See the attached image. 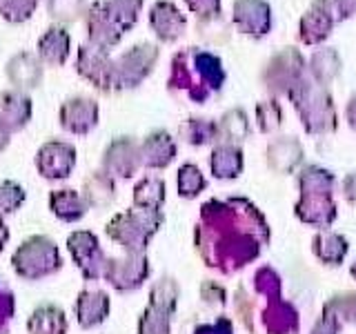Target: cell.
<instances>
[{
	"mask_svg": "<svg viewBox=\"0 0 356 334\" xmlns=\"http://www.w3.org/2000/svg\"><path fill=\"white\" fill-rule=\"evenodd\" d=\"M267 241V225L250 200H207L200 207L194 245L205 265L222 274H234L254 261Z\"/></svg>",
	"mask_w": 356,
	"mask_h": 334,
	"instance_id": "obj_1",
	"label": "cell"
},
{
	"mask_svg": "<svg viewBox=\"0 0 356 334\" xmlns=\"http://www.w3.org/2000/svg\"><path fill=\"white\" fill-rule=\"evenodd\" d=\"M225 81V67L216 54L200 47H187L174 54L167 89L176 94H185L192 103L203 105L220 92Z\"/></svg>",
	"mask_w": 356,
	"mask_h": 334,
	"instance_id": "obj_2",
	"label": "cell"
},
{
	"mask_svg": "<svg viewBox=\"0 0 356 334\" xmlns=\"http://www.w3.org/2000/svg\"><path fill=\"white\" fill-rule=\"evenodd\" d=\"M287 98L292 100L300 122L309 134H330L337 129L339 116L327 87H323L312 81L309 76H305L289 89Z\"/></svg>",
	"mask_w": 356,
	"mask_h": 334,
	"instance_id": "obj_3",
	"label": "cell"
},
{
	"mask_svg": "<svg viewBox=\"0 0 356 334\" xmlns=\"http://www.w3.org/2000/svg\"><path fill=\"white\" fill-rule=\"evenodd\" d=\"M163 209L131 207L118 212L105 225V234L114 243H118L125 254H145L149 248V241L163 228Z\"/></svg>",
	"mask_w": 356,
	"mask_h": 334,
	"instance_id": "obj_4",
	"label": "cell"
},
{
	"mask_svg": "<svg viewBox=\"0 0 356 334\" xmlns=\"http://www.w3.org/2000/svg\"><path fill=\"white\" fill-rule=\"evenodd\" d=\"M11 267L25 281H40L63 270V256L54 239L44 234H33L11 254Z\"/></svg>",
	"mask_w": 356,
	"mask_h": 334,
	"instance_id": "obj_5",
	"label": "cell"
},
{
	"mask_svg": "<svg viewBox=\"0 0 356 334\" xmlns=\"http://www.w3.org/2000/svg\"><path fill=\"white\" fill-rule=\"evenodd\" d=\"M159 58L161 49L152 42L134 45L127 51H122L118 58H111V89L125 92V89L138 87L152 76Z\"/></svg>",
	"mask_w": 356,
	"mask_h": 334,
	"instance_id": "obj_6",
	"label": "cell"
},
{
	"mask_svg": "<svg viewBox=\"0 0 356 334\" xmlns=\"http://www.w3.org/2000/svg\"><path fill=\"white\" fill-rule=\"evenodd\" d=\"M178 296H181V287L176 278H159L149 292V303L138 319V334H172V317L178 305Z\"/></svg>",
	"mask_w": 356,
	"mask_h": 334,
	"instance_id": "obj_7",
	"label": "cell"
},
{
	"mask_svg": "<svg viewBox=\"0 0 356 334\" xmlns=\"http://www.w3.org/2000/svg\"><path fill=\"white\" fill-rule=\"evenodd\" d=\"M307 61L296 47H283L265 63L261 72V83L272 96H287L300 78L307 74Z\"/></svg>",
	"mask_w": 356,
	"mask_h": 334,
	"instance_id": "obj_8",
	"label": "cell"
},
{
	"mask_svg": "<svg viewBox=\"0 0 356 334\" xmlns=\"http://www.w3.org/2000/svg\"><path fill=\"white\" fill-rule=\"evenodd\" d=\"M85 25L89 45H94V47L103 51H111L127 33L125 27L120 25L118 16L114 14V9H111L109 0H96V3L87 7Z\"/></svg>",
	"mask_w": 356,
	"mask_h": 334,
	"instance_id": "obj_9",
	"label": "cell"
},
{
	"mask_svg": "<svg viewBox=\"0 0 356 334\" xmlns=\"http://www.w3.org/2000/svg\"><path fill=\"white\" fill-rule=\"evenodd\" d=\"M67 252L72 254V259L76 267L81 270L85 281H96V278H103L105 272V263L109 256L100 250L98 237L89 230H76L70 234L67 239Z\"/></svg>",
	"mask_w": 356,
	"mask_h": 334,
	"instance_id": "obj_10",
	"label": "cell"
},
{
	"mask_svg": "<svg viewBox=\"0 0 356 334\" xmlns=\"http://www.w3.org/2000/svg\"><path fill=\"white\" fill-rule=\"evenodd\" d=\"M105 281L116 292H134L149 278V259L147 254H125L122 259H107Z\"/></svg>",
	"mask_w": 356,
	"mask_h": 334,
	"instance_id": "obj_11",
	"label": "cell"
},
{
	"mask_svg": "<svg viewBox=\"0 0 356 334\" xmlns=\"http://www.w3.org/2000/svg\"><path fill=\"white\" fill-rule=\"evenodd\" d=\"M143 167L140 163V148L138 143L134 141L131 136H120L111 141L105 152H103V170L105 174H109L111 178H127L136 176V172Z\"/></svg>",
	"mask_w": 356,
	"mask_h": 334,
	"instance_id": "obj_12",
	"label": "cell"
},
{
	"mask_svg": "<svg viewBox=\"0 0 356 334\" xmlns=\"http://www.w3.org/2000/svg\"><path fill=\"white\" fill-rule=\"evenodd\" d=\"M76 167V148L65 141H47L36 152V170L47 181H65Z\"/></svg>",
	"mask_w": 356,
	"mask_h": 334,
	"instance_id": "obj_13",
	"label": "cell"
},
{
	"mask_svg": "<svg viewBox=\"0 0 356 334\" xmlns=\"http://www.w3.org/2000/svg\"><path fill=\"white\" fill-rule=\"evenodd\" d=\"M232 22L245 36L261 40L272 31V7L267 0H234Z\"/></svg>",
	"mask_w": 356,
	"mask_h": 334,
	"instance_id": "obj_14",
	"label": "cell"
},
{
	"mask_svg": "<svg viewBox=\"0 0 356 334\" xmlns=\"http://www.w3.org/2000/svg\"><path fill=\"white\" fill-rule=\"evenodd\" d=\"M100 120V107L94 98L87 96H74L65 100L58 111V122L65 132L76 134V136H87L89 132L98 127Z\"/></svg>",
	"mask_w": 356,
	"mask_h": 334,
	"instance_id": "obj_15",
	"label": "cell"
},
{
	"mask_svg": "<svg viewBox=\"0 0 356 334\" xmlns=\"http://www.w3.org/2000/svg\"><path fill=\"white\" fill-rule=\"evenodd\" d=\"M76 72L83 76L85 81L96 87L98 92L109 94L111 89V56L109 51H103L94 47V45H81L76 56Z\"/></svg>",
	"mask_w": 356,
	"mask_h": 334,
	"instance_id": "obj_16",
	"label": "cell"
},
{
	"mask_svg": "<svg viewBox=\"0 0 356 334\" xmlns=\"http://www.w3.org/2000/svg\"><path fill=\"white\" fill-rule=\"evenodd\" d=\"M149 25L156 33V38L165 45H172L185 36L187 18L170 0H159L149 11Z\"/></svg>",
	"mask_w": 356,
	"mask_h": 334,
	"instance_id": "obj_17",
	"label": "cell"
},
{
	"mask_svg": "<svg viewBox=\"0 0 356 334\" xmlns=\"http://www.w3.org/2000/svg\"><path fill=\"white\" fill-rule=\"evenodd\" d=\"M7 81L14 85L18 92H31V89L40 87L44 78V65L40 58L31 51H18L16 56H11L7 67H5Z\"/></svg>",
	"mask_w": 356,
	"mask_h": 334,
	"instance_id": "obj_18",
	"label": "cell"
},
{
	"mask_svg": "<svg viewBox=\"0 0 356 334\" xmlns=\"http://www.w3.org/2000/svg\"><path fill=\"white\" fill-rule=\"evenodd\" d=\"M138 148H140V163L147 170H165V167L172 165V161L178 154L176 141L165 129L149 132L143 138V143H138Z\"/></svg>",
	"mask_w": 356,
	"mask_h": 334,
	"instance_id": "obj_19",
	"label": "cell"
},
{
	"mask_svg": "<svg viewBox=\"0 0 356 334\" xmlns=\"http://www.w3.org/2000/svg\"><path fill=\"white\" fill-rule=\"evenodd\" d=\"M76 321L83 330H94L98 326H103L109 317V296L103 289H83L76 296Z\"/></svg>",
	"mask_w": 356,
	"mask_h": 334,
	"instance_id": "obj_20",
	"label": "cell"
},
{
	"mask_svg": "<svg viewBox=\"0 0 356 334\" xmlns=\"http://www.w3.org/2000/svg\"><path fill=\"white\" fill-rule=\"evenodd\" d=\"M334 27H337V22L327 11L321 5L312 3L298 20V40L307 47H321L332 36Z\"/></svg>",
	"mask_w": 356,
	"mask_h": 334,
	"instance_id": "obj_21",
	"label": "cell"
},
{
	"mask_svg": "<svg viewBox=\"0 0 356 334\" xmlns=\"http://www.w3.org/2000/svg\"><path fill=\"white\" fill-rule=\"evenodd\" d=\"M31 98L25 92L18 89H7L0 94V125H3L9 134H16L25 129L31 120Z\"/></svg>",
	"mask_w": 356,
	"mask_h": 334,
	"instance_id": "obj_22",
	"label": "cell"
},
{
	"mask_svg": "<svg viewBox=\"0 0 356 334\" xmlns=\"http://www.w3.org/2000/svg\"><path fill=\"white\" fill-rule=\"evenodd\" d=\"M70 47H72V36L70 31L60 25H54L38 38L36 56L42 65L47 67H60L70 58Z\"/></svg>",
	"mask_w": 356,
	"mask_h": 334,
	"instance_id": "obj_23",
	"label": "cell"
},
{
	"mask_svg": "<svg viewBox=\"0 0 356 334\" xmlns=\"http://www.w3.org/2000/svg\"><path fill=\"white\" fill-rule=\"evenodd\" d=\"M81 196L85 198L87 207L105 209L114 203V198H116V181L103 170H96L83 181Z\"/></svg>",
	"mask_w": 356,
	"mask_h": 334,
	"instance_id": "obj_24",
	"label": "cell"
},
{
	"mask_svg": "<svg viewBox=\"0 0 356 334\" xmlns=\"http://www.w3.org/2000/svg\"><path fill=\"white\" fill-rule=\"evenodd\" d=\"M70 321H67L65 310L56 303H42L31 312L27 319L29 334H67Z\"/></svg>",
	"mask_w": 356,
	"mask_h": 334,
	"instance_id": "obj_25",
	"label": "cell"
},
{
	"mask_svg": "<svg viewBox=\"0 0 356 334\" xmlns=\"http://www.w3.org/2000/svg\"><path fill=\"white\" fill-rule=\"evenodd\" d=\"M265 156H267V165H270L274 172L287 174L303 161V148H300V143L296 138L283 136V138H276L270 143Z\"/></svg>",
	"mask_w": 356,
	"mask_h": 334,
	"instance_id": "obj_26",
	"label": "cell"
},
{
	"mask_svg": "<svg viewBox=\"0 0 356 334\" xmlns=\"http://www.w3.org/2000/svg\"><path fill=\"white\" fill-rule=\"evenodd\" d=\"M343 70V58L334 47H318L307 61V72L314 83L327 87Z\"/></svg>",
	"mask_w": 356,
	"mask_h": 334,
	"instance_id": "obj_27",
	"label": "cell"
},
{
	"mask_svg": "<svg viewBox=\"0 0 356 334\" xmlns=\"http://www.w3.org/2000/svg\"><path fill=\"white\" fill-rule=\"evenodd\" d=\"M49 209L63 223H76L89 212L85 198L76 189H54L49 194Z\"/></svg>",
	"mask_w": 356,
	"mask_h": 334,
	"instance_id": "obj_28",
	"label": "cell"
},
{
	"mask_svg": "<svg viewBox=\"0 0 356 334\" xmlns=\"http://www.w3.org/2000/svg\"><path fill=\"white\" fill-rule=\"evenodd\" d=\"M209 170L218 181H232L243 172V152L238 145L220 143L211 152Z\"/></svg>",
	"mask_w": 356,
	"mask_h": 334,
	"instance_id": "obj_29",
	"label": "cell"
},
{
	"mask_svg": "<svg viewBox=\"0 0 356 334\" xmlns=\"http://www.w3.org/2000/svg\"><path fill=\"white\" fill-rule=\"evenodd\" d=\"M216 129H218V141L229 143V145H238L250 136L248 114H245L243 109L234 107L222 114V118L216 122Z\"/></svg>",
	"mask_w": 356,
	"mask_h": 334,
	"instance_id": "obj_30",
	"label": "cell"
},
{
	"mask_svg": "<svg viewBox=\"0 0 356 334\" xmlns=\"http://www.w3.org/2000/svg\"><path fill=\"white\" fill-rule=\"evenodd\" d=\"M165 205V181L161 176H143L134 187V207L161 209Z\"/></svg>",
	"mask_w": 356,
	"mask_h": 334,
	"instance_id": "obj_31",
	"label": "cell"
},
{
	"mask_svg": "<svg viewBox=\"0 0 356 334\" xmlns=\"http://www.w3.org/2000/svg\"><path fill=\"white\" fill-rule=\"evenodd\" d=\"M178 134H181L185 143L194 145V148H203V145H211L218 141L216 122L207 118H187Z\"/></svg>",
	"mask_w": 356,
	"mask_h": 334,
	"instance_id": "obj_32",
	"label": "cell"
},
{
	"mask_svg": "<svg viewBox=\"0 0 356 334\" xmlns=\"http://www.w3.org/2000/svg\"><path fill=\"white\" fill-rule=\"evenodd\" d=\"M176 187H178V196L181 198H196L207 187V178L198 170V165L185 163V165H181V170H178Z\"/></svg>",
	"mask_w": 356,
	"mask_h": 334,
	"instance_id": "obj_33",
	"label": "cell"
},
{
	"mask_svg": "<svg viewBox=\"0 0 356 334\" xmlns=\"http://www.w3.org/2000/svg\"><path fill=\"white\" fill-rule=\"evenodd\" d=\"M198 36L203 38L207 45H225L232 36V27L229 22L222 16H214L207 20H198Z\"/></svg>",
	"mask_w": 356,
	"mask_h": 334,
	"instance_id": "obj_34",
	"label": "cell"
},
{
	"mask_svg": "<svg viewBox=\"0 0 356 334\" xmlns=\"http://www.w3.org/2000/svg\"><path fill=\"white\" fill-rule=\"evenodd\" d=\"M25 189L16 181H0V221L5 216L14 214L25 203Z\"/></svg>",
	"mask_w": 356,
	"mask_h": 334,
	"instance_id": "obj_35",
	"label": "cell"
},
{
	"mask_svg": "<svg viewBox=\"0 0 356 334\" xmlns=\"http://www.w3.org/2000/svg\"><path fill=\"white\" fill-rule=\"evenodd\" d=\"M40 0H0V16L11 25H20L33 16Z\"/></svg>",
	"mask_w": 356,
	"mask_h": 334,
	"instance_id": "obj_36",
	"label": "cell"
},
{
	"mask_svg": "<svg viewBox=\"0 0 356 334\" xmlns=\"http://www.w3.org/2000/svg\"><path fill=\"white\" fill-rule=\"evenodd\" d=\"M85 0H47V14L58 22H74L85 16Z\"/></svg>",
	"mask_w": 356,
	"mask_h": 334,
	"instance_id": "obj_37",
	"label": "cell"
},
{
	"mask_svg": "<svg viewBox=\"0 0 356 334\" xmlns=\"http://www.w3.org/2000/svg\"><path fill=\"white\" fill-rule=\"evenodd\" d=\"M256 122H259V129L270 134L274 129L281 127L283 122V109L276 103V98L263 100V103L256 105Z\"/></svg>",
	"mask_w": 356,
	"mask_h": 334,
	"instance_id": "obj_38",
	"label": "cell"
},
{
	"mask_svg": "<svg viewBox=\"0 0 356 334\" xmlns=\"http://www.w3.org/2000/svg\"><path fill=\"white\" fill-rule=\"evenodd\" d=\"M111 9L118 16L120 25L125 27V31H129L134 25L138 22V14L145 5V0H109Z\"/></svg>",
	"mask_w": 356,
	"mask_h": 334,
	"instance_id": "obj_39",
	"label": "cell"
},
{
	"mask_svg": "<svg viewBox=\"0 0 356 334\" xmlns=\"http://www.w3.org/2000/svg\"><path fill=\"white\" fill-rule=\"evenodd\" d=\"M314 3L325 9L337 25L356 16V0H314Z\"/></svg>",
	"mask_w": 356,
	"mask_h": 334,
	"instance_id": "obj_40",
	"label": "cell"
},
{
	"mask_svg": "<svg viewBox=\"0 0 356 334\" xmlns=\"http://www.w3.org/2000/svg\"><path fill=\"white\" fill-rule=\"evenodd\" d=\"M14 315H16V296L0 281V334H7L11 321H14Z\"/></svg>",
	"mask_w": 356,
	"mask_h": 334,
	"instance_id": "obj_41",
	"label": "cell"
},
{
	"mask_svg": "<svg viewBox=\"0 0 356 334\" xmlns=\"http://www.w3.org/2000/svg\"><path fill=\"white\" fill-rule=\"evenodd\" d=\"M185 5L198 20L220 16V0H185Z\"/></svg>",
	"mask_w": 356,
	"mask_h": 334,
	"instance_id": "obj_42",
	"label": "cell"
},
{
	"mask_svg": "<svg viewBox=\"0 0 356 334\" xmlns=\"http://www.w3.org/2000/svg\"><path fill=\"white\" fill-rule=\"evenodd\" d=\"M200 296L209 305H225V289L214 281H203L200 285Z\"/></svg>",
	"mask_w": 356,
	"mask_h": 334,
	"instance_id": "obj_43",
	"label": "cell"
},
{
	"mask_svg": "<svg viewBox=\"0 0 356 334\" xmlns=\"http://www.w3.org/2000/svg\"><path fill=\"white\" fill-rule=\"evenodd\" d=\"M194 334H234V330H232V321L220 317L214 323H209V326H198Z\"/></svg>",
	"mask_w": 356,
	"mask_h": 334,
	"instance_id": "obj_44",
	"label": "cell"
},
{
	"mask_svg": "<svg viewBox=\"0 0 356 334\" xmlns=\"http://www.w3.org/2000/svg\"><path fill=\"white\" fill-rule=\"evenodd\" d=\"M345 116H348V122H350V127L356 129V94L350 98V103H348V109H345Z\"/></svg>",
	"mask_w": 356,
	"mask_h": 334,
	"instance_id": "obj_45",
	"label": "cell"
},
{
	"mask_svg": "<svg viewBox=\"0 0 356 334\" xmlns=\"http://www.w3.org/2000/svg\"><path fill=\"white\" fill-rule=\"evenodd\" d=\"M7 241H9V228L5 225L3 221H0V254H3V250H5Z\"/></svg>",
	"mask_w": 356,
	"mask_h": 334,
	"instance_id": "obj_46",
	"label": "cell"
},
{
	"mask_svg": "<svg viewBox=\"0 0 356 334\" xmlns=\"http://www.w3.org/2000/svg\"><path fill=\"white\" fill-rule=\"evenodd\" d=\"M9 141H11V134H9L3 125H0V152H5V150H7Z\"/></svg>",
	"mask_w": 356,
	"mask_h": 334,
	"instance_id": "obj_47",
	"label": "cell"
}]
</instances>
